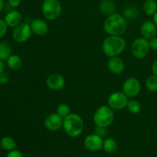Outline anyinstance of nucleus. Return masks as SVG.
I'll use <instances>...</instances> for the list:
<instances>
[{
	"instance_id": "obj_15",
	"label": "nucleus",
	"mask_w": 157,
	"mask_h": 157,
	"mask_svg": "<svg viewBox=\"0 0 157 157\" xmlns=\"http://www.w3.org/2000/svg\"><path fill=\"white\" fill-rule=\"evenodd\" d=\"M32 33L38 36H44L48 32V25L41 18H36L32 21L30 25Z\"/></svg>"
},
{
	"instance_id": "obj_14",
	"label": "nucleus",
	"mask_w": 157,
	"mask_h": 157,
	"mask_svg": "<svg viewBox=\"0 0 157 157\" xmlns=\"http://www.w3.org/2000/svg\"><path fill=\"white\" fill-rule=\"evenodd\" d=\"M157 32V26L153 21L147 20L144 21L140 26V34L143 38L146 39H151L156 36Z\"/></svg>"
},
{
	"instance_id": "obj_2",
	"label": "nucleus",
	"mask_w": 157,
	"mask_h": 157,
	"mask_svg": "<svg viewBox=\"0 0 157 157\" xmlns=\"http://www.w3.org/2000/svg\"><path fill=\"white\" fill-rule=\"evenodd\" d=\"M126 48V41L124 38L117 35H109L104 40L102 51L109 58L119 56Z\"/></svg>"
},
{
	"instance_id": "obj_10",
	"label": "nucleus",
	"mask_w": 157,
	"mask_h": 157,
	"mask_svg": "<svg viewBox=\"0 0 157 157\" xmlns=\"http://www.w3.org/2000/svg\"><path fill=\"white\" fill-rule=\"evenodd\" d=\"M84 145L85 148L90 152L100 151L103 149L104 140L95 133L87 135L84 140Z\"/></svg>"
},
{
	"instance_id": "obj_20",
	"label": "nucleus",
	"mask_w": 157,
	"mask_h": 157,
	"mask_svg": "<svg viewBox=\"0 0 157 157\" xmlns=\"http://www.w3.org/2000/svg\"><path fill=\"white\" fill-rule=\"evenodd\" d=\"M12 55V48L10 44L6 41L0 42V60L7 61L9 57Z\"/></svg>"
},
{
	"instance_id": "obj_4",
	"label": "nucleus",
	"mask_w": 157,
	"mask_h": 157,
	"mask_svg": "<svg viewBox=\"0 0 157 157\" xmlns=\"http://www.w3.org/2000/svg\"><path fill=\"white\" fill-rule=\"evenodd\" d=\"M108 105L101 106L94 115V122L97 127H108L113 124L114 113Z\"/></svg>"
},
{
	"instance_id": "obj_5",
	"label": "nucleus",
	"mask_w": 157,
	"mask_h": 157,
	"mask_svg": "<svg viewBox=\"0 0 157 157\" xmlns=\"http://www.w3.org/2000/svg\"><path fill=\"white\" fill-rule=\"evenodd\" d=\"M41 10L46 19L53 21L61 15L62 8L59 0H44Z\"/></svg>"
},
{
	"instance_id": "obj_6",
	"label": "nucleus",
	"mask_w": 157,
	"mask_h": 157,
	"mask_svg": "<svg viewBox=\"0 0 157 157\" xmlns=\"http://www.w3.org/2000/svg\"><path fill=\"white\" fill-rule=\"evenodd\" d=\"M150 49L149 41L143 37L136 38L131 44L132 55L138 59L146 58Z\"/></svg>"
},
{
	"instance_id": "obj_22",
	"label": "nucleus",
	"mask_w": 157,
	"mask_h": 157,
	"mask_svg": "<svg viewBox=\"0 0 157 157\" xmlns=\"http://www.w3.org/2000/svg\"><path fill=\"white\" fill-rule=\"evenodd\" d=\"M144 10L147 15H153L157 12V2L155 0H146Z\"/></svg>"
},
{
	"instance_id": "obj_9",
	"label": "nucleus",
	"mask_w": 157,
	"mask_h": 157,
	"mask_svg": "<svg viewBox=\"0 0 157 157\" xmlns=\"http://www.w3.org/2000/svg\"><path fill=\"white\" fill-rule=\"evenodd\" d=\"M141 84L139 80L136 78H129L123 84V92L128 98H133L140 93Z\"/></svg>"
},
{
	"instance_id": "obj_1",
	"label": "nucleus",
	"mask_w": 157,
	"mask_h": 157,
	"mask_svg": "<svg viewBox=\"0 0 157 157\" xmlns=\"http://www.w3.org/2000/svg\"><path fill=\"white\" fill-rule=\"evenodd\" d=\"M127 29V20L123 15L113 13L108 15L104 23V29L109 35H124Z\"/></svg>"
},
{
	"instance_id": "obj_27",
	"label": "nucleus",
	"mask_w": 157,
	"mask_h": 157,
	"mask_svg": "<svg viewBox=\"0 0 157 157\" xmlns=\"http://www.w3.org/2000/svg\"><path fill=\"white\" fill-rule=\"evenodd\" d=\"M94 133L95 134L98 135L101 137L104 138L107 135V130L106 127H97L94 129Z\"/></svg>"
},
{
	"instance_id": "obj_33",
	"label": "nucleus",
	"mask_w": 157,
	"mask_h": 157,
	"mask_svg": "<svg viewBox=\"0 0 157 157\" xmlns=\"http://www.w3.org/2000/svg\"><path fill=\"white\" fill-rule=\"evenodd\" d=\"M152 71H153V75L157 76V59L155 60L152 64Z\"/></svg>"
},
{
	"instance_id": "obj_7",
	"label": "nucleus",
	"mask_w": 157,
	"mask_h": 157,
	"mask_svg": "<svg viewBox=\"0 0 157 157\" xmlns=\"http://www.w3.org/2000/svg\"><path fill=\"white\" fill-rule=\"evenodd\" d=\"M128 97L121 91H116L110 94L107 98V104L113 110H121L127 107Z\"/></svg>"
},
{
	"instance_id": "obj_23",
	"label": "nucleus",
	"mask_w": 157,
	"mask_h": 157,
	"mask_svg": "<svg viewBox=\"0 0 157 157\" xmlns=\"http://www.w3.org/2000/svg\"><path fill=\"white\" fill-rule=\"evenodd\" d=\"M138 15H139V11L136 7H127L123 11V16L126 18V20L136 19Z\"/></svg>"
},
{
	"instance_id": "obj_26",
	"label": "nucleus",
	"mask_w": 157,
	"mask_h": 157,
	"mask_svg": "<svg viewBox=\"0 0 157 157\" xmlns=\"http://www.w3.org/2000/svg\"><path fill=\"white\" fill-rule=\"evenodd\" d=\"M57 113L61 117L64 118L71 113V108L67 104H61L58 106L57 107Z\"/></svg>"
},
{
	"instance_id": "obj_36",
	"label": "nucleus",
	"mask_w": 157,
	"mask_h": 157,
	"mask_svg": "<svg viewBox=\"0 0 157 157\" xmlns=\"http://www.w3.org/2000/svg\"><path fill=\"white\" fill-rule=\"evenodd\" d=\"M3 8H4V2L3 0H0V12L2 11Z\"/></svg>"
},
{
	"instance_id": "obj_30",
	"label": "nucleus",
	"mask_w": 157,
	"mask_h": 157,
	"mask_svg": "<svg viewBox=\"0 0 157 157\" xmlns=\"http://www.w3.org/2000/svg\"><path fill=\"white\" fill-rule=\"evenodd\" d=\"M6 157H24V156H23L22 153L21 151L14 150H12V151H9Z\"/></svg>"
},
{
	"instance_id": "obj_11",
	"label": "nucleus",
	"mask_w": 157,
	"mask_h": 157,
	"mask_svg": "<svg viewBox=\"0 0 157 157\" xmlns=\"http://www.w3.org/2000/svg\"><path fill=\"white\" fill-rule=\"evenodd\" d=\"M64 118L57 113L49 114L44 120V127L50 131H57L63 127Z\"/></svg>"
},
{
	"instance_id": "obj_12",
	"label": "nucleus",
	"mask_w": 157,
	"mask_h": 157,
	"mask_svg": "<svg viewBox=\"0 0 157 157\" xmlns=\"http://www.w3.org/2000/svg\"><path fill=\"white\" fill-rule=\"evenodd\" d=\"M46 85L52 90H61L65 85V79L60 74H52L48 77L46 80Z\"/></svg>"
},
{
	"instance_id": "obj_8",
	"label": "nucleus",
	"mask_w": 157,
	"mask_h": 157,
	"mask_svg": "<svg viewBox=\"0 0 157 157\" xmlns=\"http://www.w3.org/2000/svg\"><path fill=\"white\" fill-rule=\"evenodd\" d=\"M32 29L30 25L26 22H21L12 32V38L16 42L24 43L27 41L32 36Z\"/></svg>"
},
{
	"instance_id": "obj_24",
	"label": "nucleus",
	"mask_w": 157,
	"mask_h": 157,
	"mask_svg": "<svg viewBox=\"0 0 157 157\" xmlns=\"http://www.w3.org/2000/svg\"><path fill=\"white\" fill-rule=\"evenodd\" d=\"M127 108L128 111L132 114H137L141 110L140 103L136 100H131L128 101L127 105Z\"/></svg>"
},
{
	"instance_id": "obj_13",
	"label": "nucleus",
	"mask_w": 157,
	"mask_h": 157,
	"mask_svg": "<svg viewBox=\"0 0 157 157\" xmlns=\"http://www.w3.org/2000/svg\"><path fill=\"white\" fill-rule=\"evenodd\" d=\"M107 68L113 75H121L125 69V63L118 56L112 57L107 61Z\"/></svg>"
},
{
	"instance_id": "obj_21",
	"label": "nucleus",
	"mask_w": 157,
	"mask_h": 157,
	"mask_svg": "<svg viewBox=\"0 0 157 157\" xmlns=\"http://www.w3.org/2000/svg\"><path fill=\"white\" fill-rule=\"evenodd\" d=\"M7 64L9 68L12 70H18L22 66V60L18 55H12L7 60Z\"/></svg>"
},
{
	"instance_id": "obj_16",
	"label": "nucleus",
	"mask_w": 157,
	"mask_h": 157,
	"mask_svg": "<svg viewBox=\"0 0 157 157\" xmlns=\"http://www.w3.org/2000/svg\"><path fill=\"white\" fill-rule=\"evenodd\" d=\"M22 16L21 14L17 10H12L8 12L4 18V21H6L8 27L15 28L18 25L21 23Z\"/></svg>"
},
{
	"instance_id": "obj_35",
	"label": "nucleus",
	"mask_w": 157,
	"mask_h": 157,
	"mask_svg": "<svg viewBox=\"0 0 157 157\" xmlns=\"http://www.w3.org/2000/svg\"><path fill=\"white\" fill-rule=\"evenodd\" d=\"M153 22L155 23V25L157 26V12H156V13L154 14V15H153Z\"/></svg>"
},
{
	"instance_id": "obj_3",
	"label": "nucleus",
	"mask_w": 157,
	"mask_h": 157,
	"mask_svg": "<svg viewBox=\"0 0 157 157\" xmlns=\"http://www.w3.org/2000/svg\"><path fill=\"white\" fill-rule=\"evenodd\" d=\"M84 121L80 115L70 113L64 118L63 128L65 133L71 137H78L84 130Z\"/></svg>"
},
{
	"instance_id": "obj_34",
	"label": "nucleus",
	"mask_w": 157,
	"mask_h": 157,
	"mask_svg": "<svg viewBox=\"0 0 157 157\" xmlns=\"http://www.w3.org/2000/svg\"><path fill=\"white\" fill-rule=\"evenodd\" d=\"M4 69H5V64L3 63V61L0 60V73L4 71Z\"/></svg>"
},
{
	"instance_id": "obj_31",
	"label": "nucleus",
	"mask_w": 157,
	"mask_h": 157,
	"mask_svg": "<svg viewBox=\"0 0 157 157\" xmlns=\"http://www.w3.org/2000/svg\"><path fill=\"white\" fill-rule=\"evenodd\" d=\"M150 44V48L153 51H157V37H153V38L149 41Z\"/></svg>"
},
{
	"instance_id": "obj_18",
	"label": "nucleus",
	"mask_w": 157,
	"mask_h": 157,
	"mask_svg": "<svg viewBox=\"0 0 157 157\" xmlns=\"http://www.w3.org/2000/svg\"><path fill=\"white\" fill-rule=\"evenodd\" d=\"M0 146L6 151H12L16 148V142L11 136H4L0 140Z\"/></svg>"
},
{
	"instance_id": "obj_32",
	"label": "nucleus",
	"mask_w": 157,
	"mask_h": 157,
	"mask_svg": "<svg viewBox=\"0 0 157 157\" xmlns=\"http://www.w3.org/2000/svg\"><path fill=\"white\" fill-rule=\"evenodd\" d=\"M9 1V5L13 8H16L19 6L21 4V0H8Z\"/></svg>"
},
{
	"instance_id": "obj_19",
	"label": "nucleus",
	"mask_w": 157,
	"mask_h": 157,
	"mask_svg": "<svg viewBox=\"0 0 157 157\" xmlns=\"http://www.w3.org/2000/svg\"><path fill=\"white\" fill-rule=\"evenodd\" d=\"M117 143L113 138H107L104 140L103 149L107 153H114L117 150Z\"/></svg>"
},
{
	"instance_id": "obj_28",
	"label": "nucleus",
	"mask_w": 157,
	"mask_h": 157,
	"mask_svg": "<svg viewBox=\"0 0 157 157\" xmlns=\"http://www.w3.org/2000/svg\"><path fill=\"white\" fill-rule=\"evenodd\" d=\"M8 31V25L4 19H0V38H2Z\"/></svg>"
},
{
	"instance_id": "obj_25",
	"label": "nucleus",
	"mask_w": 157,
	"mask_h": 157,
	"mask_svg": "<svg viewBox=\"0 0 157 157\" xmlns=\"http://www.w3.org/2000/svg\"><path fill=\"white\" fill-rule=\"evenodd\" d=\"M147 88L151 92H157V76L152 75L147 78L146 81Z\"/></svg>"
},
{
	"instance_id": "obj_17",
	"label": "nucleus",
	"mask_w": 157,
	"mask_h": 157,
	"mask_svg": "<svg viewBox=\"0 0 157 157\" xmlns=\"http://www.w3.org/2000/svg\"><path fill=\"white\" fill-rule=\"evenodd\" d=\"M116 9V4L112 0H102L100 3V10L101 13L107 16L115 13Z\"/></svg>"
},
{
	"instance_id": "obj_29",
	"label": "nucleus",
	"mask_w": 157,
	"mask_h": 157,
	"mask_svg": "<svg viewBox=\"0 0 157 157\" xmlns=\"http://www.w3.org/2000/svg\"><path fill=\"white\" fill-rule=\"evenodd\" d=\"M9 81V76L6 72H2L0 73V84H6Z\"/></svg>"
},
{
	"instance_id": "obj_37",
	"label": "nucleus",
	"mask_w": 157,
	"mask_h": 157,
	"mask_svg": "<svg viewBox=\"0 0 157 157\" xmlns=\"http://www.w3.org/2000/svg\"><path fill=\"white\" fill-rule=\"evenodd\" d=\"M59 1H60V0H59Z\"/></svg>"
}]
</instances>
